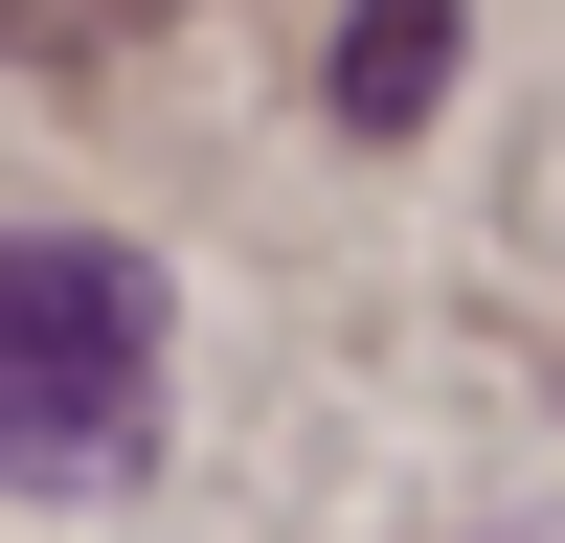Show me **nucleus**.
I'll use <instances>...</instances> for the list:
<instances>
[{
	"label": "nucleus",
	"mask_w": 565,
	"mask_h": 543,
	"mask_svg": "<svg viewBox=\"0 0 565 543\" xmlns=\"http://www.w3.org/2000/svg\"><path fill=\"white\" fill-rule=\"evenodd\" d=\"M0 23H23L45 68H90V45H136V23H159V0H0Z\"/></svg>",
	"instance_id": "3"
},
{
	"label": "nucleus",
	"mask_w": 565,
	"mask_h": 543,
	"mask_svg": "<svg viewBox=\"0 0 565 543\" xmlns=\"http://www.w3.org/2000/svg\"><path fill=\"white\" fill-rule=\"evenodd\" d=\"M340 114L362 136H430L452 114V0H362V23H340Z\"/></svg>",
	"instance_id": "2"
},
{
	"label": "nucleus",
	"mask_w": 565,
	"mask_h": 543,
	"mask_svg": "<svg viewBox=\"0 0 565 543\" xmlns=\"http://www.w3.org/2000/svg\"><path fill=\"white\" fill-rule=\"evenodd\" d=\"M159 430V272L114 226H23L0 249V476L23 498H114Z\"/></svg>",
	"instance_id": "1"
}]
</instances>
